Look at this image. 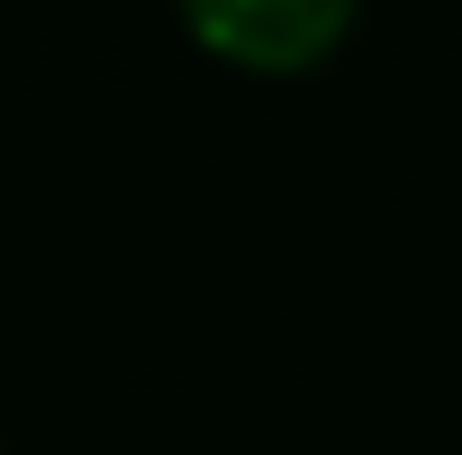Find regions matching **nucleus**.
Here are the masks:
<instances>
[{"label":"nucleus","mask_w":462,"mask_h":455,"mask_svg":"<svg viewBox=\"0 0 462 455\" xmlns=\"http://www.w3.org/2000/svg\"><path fill=\"white\" fill-rule=\"evenodd\" d=\"M189 15L236 61L296 69L319 46H334V31L349 23V0H189Z\"/></svg>","instance_id":"1"}]
</instances>
